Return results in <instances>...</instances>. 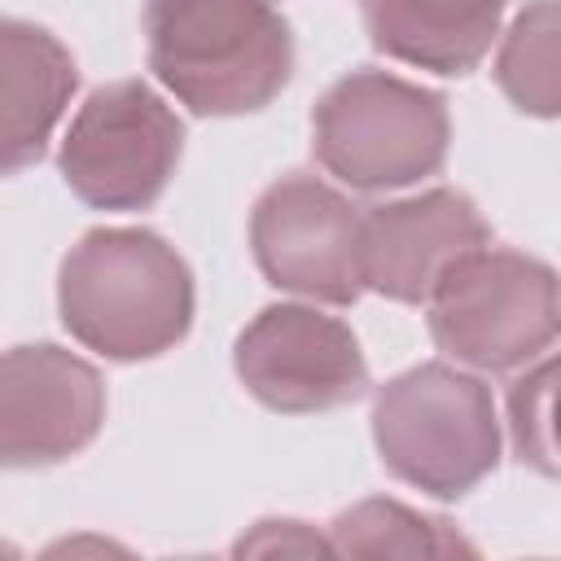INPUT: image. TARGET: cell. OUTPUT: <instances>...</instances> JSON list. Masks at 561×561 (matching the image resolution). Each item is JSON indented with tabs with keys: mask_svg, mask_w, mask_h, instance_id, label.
I'll list each match as a JSON object with an SVG mask.
<instances>
[{
	"mask_svg": "<svg viewBox=\"0 0 561 561\" xmlns=\"http://www.w3.org/2000/svg\"><path fill=\"white\" fill-rule=\"evenodd\" d=\"M105 421L101 373L57 342L4 351L0 456L9 469H44L83 451Z\"/></svg>",
	"mask_w": 561,
	"mask_h": 561,
	"instance_id": "cell-9",
	"label": "cell"
},
{
	"mask_svg": "<svg viewBox=\"0 0 561 561\" xmlns=\"http://www.w3.org/2000/svg\"><path fill=\"white\" fill-rule=\"evenodd\" d=\"M184 153L180 114L140 79L92 88L75 110L57 171L96 210H145L162 197Z\"/></svg>",
	"mask_w": 561,
	"mask_h": 561,
	"instance_id": "cell-6",
	"label": "cell"
},
{
	"mask_svg": "<svg viewBox=\"0 0 561 561\" xmlns=\"http://www.w3.org/2000/svg\"><path fill=\"white\" fill-rule=\"evenodd\" d=\"M373 443L399 482L434 500H460L500 465L495 399L451 364H416L377 390Z\"/></svg>",
	"mask_w": 561,
	"mask_h": 561,
	"instance_id": "cell-3",
	"label": "cell"
},
{
	"mask_svg": "<svg viewBox=\"0 0 561 561\" xmlns=\"http://www.w3.org/2000/svg\"><path fill=\"white\" fill-rule=\"evenodd\" d=\"M79 88V70L70 48L35 26L9 18L0 26V167L18 175L39 162L53 127L61 123L70 96Z\"/></svg>",
	"mask_w": 561,
	"mask_h": 561,
	"instance_id": "cell-11",
	"label": "cell"
},
{
	"mask_svg": "<svg viewBox=\"0 0 561 561\" xmlns=\"http://www.w3.org/2000/svg\"><path fill=\"white\" fill-rule=\"evenodd\" d=\"M508 443L526 469L543 478H561V351L548 359H535L513 381Z\"/></svg>",
	"mask_w": 561,
	"mask_h": 561,
	"instance_id": "cell-15",
	"label": "cell"
},
{
	"mask_svg": "<svg viewBox=\"0 0 561 561\" xmlns=\"http://www.w3.org/2000/svg\"><path fill=\"white\" fill-rule=\"evenodd\" d=\"M311 557V552H333L329 535H320L316 526L307 522H294V517H267V522H254L250 535H241L232 543V557Z\"/></svg>",
	"mask_w": 561,
	"mask_h": 561,
	"instance_id": "cell-16",
	"label": "cell"
},
{
	"mask_svg": "<svg viewBox=\"0 0 561 561\" xmlns=\"http://www.w3.org/2000/svg\"><path fill=\"white\" fill-rule=\"evenodd\" d=\"M447 140L451 118L443 92L373 66L329 83L311 110L316 162L359 193L408 188L438 175L447 162Z\"/></svg>",
	"mask_w": 561,
	"mask_h": 561,
	"instance_id": "cell-4",
	"label": "cell"
},
{
	"mask_svg": "<svg viewBox=\"0 0 561 561\" xmlns=\"http://www.w3.org/2000/svg\"><path fill=\"white\" fill-rule=\"evenodd\" d=\"M250 250L267 285L351 307L364 285V210L333 184L289 171L272 180L250 210Z\"/></svg>",
	"mask_w": 561,
	"mask_h": 561,
	"instance_id": "cell-7",
	"label": "cell"
},
{
	"mask_svg": "<svg viewBox=\"0 0 561 561\" xmlns=\"http://www.w3.org/2000/svg\"><path fill=\"white\" fill-rule=\"evenodd\" d=\"M57 316L105 359H153L193 324V272L149 228H92L61 259Z\"/></svg>",
	"mask_w": 561,
	"mask_h": 561,
	"instance_id": "cell-1",
	"label": "cell"
},
{
	"mask_svg": "<svg viewBox=\"0 0 561 561\" xmlns=\"http://www.w3.org/2000/svg\"><path fill=\"white\" fill-rule=\"evenodd\" d=\"M495 83L513 110L561 118V0H530L495 53Z\"/></svg>",
	"mask_w": 561,
	"mask_h": 561,
	"instance_id": "cell-13",
	"label": "cell"
},
{
	"mask_svg": "<svg viewBox=\"0 0 561 561\" xmlns=\"http://www.w3.org/2000/svg\"><path fill=\"white\" fill-rule=\"evenodd\" d=\"M508 4L513 0H359L377 53L447 79L478 70Z\"/></svg>",
	"mask_w": 561,
	"mask_h": 561,
	"instance_id": "cell-12",
	"label": "cell"
},
{
	"mask_svg": "<svg viewBox=\"0 0 561 561\" xmlns=\"http://www.w3.org/2000/svg\"><path fill=\"white\" fill-rule=\"evenodd\" d=\"M478 245H491V228L478 206L456 188H430L364 210V285L390 302L421 307L438 280Z\"/></svg>",
	"mask_w": 561,
	"mask_h": 561,
	"instance_id": "cell-10",
	"label": "cell"
},
{
	"mask_svg": "<svg viewBox=\"0 0 561 561\" xmlns=\"http://www.w3.org/2000/svg\"><path fill=\"white\" fill-rule=\"evenodd\" d=\"M329 543L337 557H473L478 548L443 517L416 513L399 500L373 495L342 508L329 522Z\"/></svg>",
	"mask_w": 561,
	"mask_h": 561,
	"instance_id": "cell-14",
	"label": "cell"
},
{
	"mask_svg": "<svg viewBox=\"0 0 561 561\" xmlns=\"http://www.w3.org/2000/svg\"><path fill=\"white\" fill-rule=\"evenodd\" d=\"M425 307L438 351L478 373H513L561 337V280L522 250H469Z\"/></svg>",
	"mask_w": 561,
	"mask_h": 561,
	"instance_id": "cell-5",
	"label": "cell"
},
{
	"mask_svg": "<svg viewBox=\"0 0 561 561\" xmlns=\"http://www.w3.org/2000/svg\"><path fill=\"white\" fill-rule=\"evenodd\" d=\"M145 44L158 83L202 118L254 114L294 75L280 0H145Z\"/></svg>",
	"mask_w": 561,
	"mask_h": 561,
	"instance_id": "cell-2",
	"label": "cell"
},
{
	"mask_svg": "<svg viewBox=\"0 0 561 561\" xmlns=\"http://www.w3.org/2000/svg\"><path fill=\"white\" fill-rule=\"evenodd\" d=\"M232 368L263 408L285 416L333 412L368 390V364L351 324L302 302L263 307L237 333Z\"/></svg>",
	"mask_w": 561,
	"mask_h": 561,
	"instance_id": "cell-8",
	"label": "cell"
}]
</instances>
